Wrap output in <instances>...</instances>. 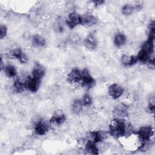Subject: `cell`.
<instances>
[{
	"label": "cell",
	"instance_id": "4",
	"mask_svg": "<svg viewBox=\"0 0 155 155\" xmlns=\"http://www.w3.org/2000/svg\"><path fill=\"white\" fill-rule=\"evenodd\" d=\"M81 83L82 87L87 89L92 88L95 84V80L87 68H85L82 71Z\"/></svg>",
	"mask_w": 155,
	"mask_h": 155
},
{
	"label": "cell",
	"instance_id": "14",
	"mask_svg": "<svg viewBox=\"0 0 155 155\" xmlns=\"http://www.w3.org/2000/svg\"><path fill=\"white\" fill-rule=\"evenodd\" d=\"M45 74V67L39 63H35L32 70V76L41 80Z\"/></svg>",
	"mask_w": 155,
	"mask_h": 155
},
{
	"label": "cell",
	"instance_id": "15",
	"mask_svg": "<svg viewBox=\"0 0 155 155\" xmlns=\"http://www.w3.org/2000/svg\"><path fill=\"white\" fill-rule=\"evenodd\" d=\"M97 23V18L93 15L87 14L82 16L81 25L85 27H92Z\"/></svg>",
	"mask_w": 155,
	"mask_h": 155
},
{
	"label": "cell",
	"instance_id": "22",
	"mask_svg": "<svg viewBox=\"0 0 155 155\" xmlns=\"http://www.w3.org/2000/svg\"><path fill=\"white\" fill-rule=\"evenodd\" d=\"M5 74L8 78H15L17 74V70L12 65H5L3 69Z\"/></svg>",
	"mask_w": 155,
	"mask_h": 155
},
{
	"label": "cell",
	"instance_id": "27",
	"mask_svg": "<svg viewBox=\"0 0 155 155\" xmlns=\"http://www.w3.org/2000/svg\"><path fill=\"white\" fill-rule=\"evenodd\" d=\"M148 108L150 113H154L155 111V99H154V95L151 96L148 100Z\"/></svg>",
	"mask_w": 155,
	"mask_h": 155
},
{
	"label": "cell",
	"instance_id": "7",
	"mask_svg": "<svg viewBox=\"0 0 155 155\" xmlns=\"http://www.w3.org/2000/svg\"><path fill=\"white\" fill-rule=\"evenodd\" d=\"M124 88L122 86L117 84H113L110 85L108 89V93L109 96L113 99L119 98L123 94Z\"/></svg>",
	"mask_w": 155,
	"mask_h": 155
},
{
	"label": "cell",
	"instance_id": "9",
	"mask_svg": "<svg viewBox=\"0 0 155 155\" xmlns=\"http://www.w3.org/2000/svg\"><path fill=\"white\" fill-rule=\"evenodd\" d=\"M40 82V80L34 78L33 76L28 77L24 82L25 88H27L31 92H36L39 88Z\"/></svg>",
	"mask_w": 155,
	"mask_h": 155
},
{
	"label": "cell",
	"instance_id": "6",
	"mask_svg": "<svg viewBox=\"0 0 155 155\" xmlns=\"http://www.w3.org/2000/svg\"><path fill=\"white\" fill-rule=\"evenodd\" d=\"M113 114L114 118L124 119L128 116V107L123 104H119L114 107L113 111Z\"/></svg>",
	"mask_w": 155,
	"mask_h": 155
},
{
	"label": "cell",
	"instance_id": "11",
	"mask_svg": "<svg viewBox=\"0 0 155 155\" xmlns=\"http://www.w3.org/2000/svg\"><path fill=\"white\" fill-rule=\"evenodd\" d=\"M8 56L11 58L18 59L20 62L24 64L27 62L28 58L27 55L19 48H16L11 50L8 53Z\"/></svg>",
	"mask_w": 155,
	"mask_h": 155
},
{
	"label": "cell",
	"instance_id": "16",
	"mask_svg": "<svg viewBox=\"0 0 155 155\" xmlns=\"http://www.w3.org/2000/svg\"><path fill=\"white\" fill-rule=\"evenodd\" d=\"M120 61L122 64L125 66H131L137 62V59L136 56H130L123 54L120 56Z\"/></svg>",
	"mask_w": 155,
	"mask_h": 155
},
{
	"label": "cell",
	"instance_id": "25",
	"mask_svg": "<svg viewBox=\"0 0 155 155\" xmlns=\"http://www.w3.org/2000/svg\"><path fill=\"white\" fill-rule=\"evenodd\" d=\"M134 7L130 4H125L122 8V13L125 16L131 15L134 10Z\"/></svg>",
	"mask_w": 155,
	"mask_h": 155
},
{
	"label": "cell",
	"instance_id": "8",
	"mask_svg": "<svg viewBox=\"0 0 155 155\" xmlns=\"http://www.w3.org/2000/svg\"><path fill=\"white\" fill-rule=\"evenodd\" d=\"M50 129V125L48 122L43 119L38 120L35 125V131L38 136L45 135Z\"/></svg>",
	"mask_w": 155,
	"mask_h": 155
},
{
	"label": "cell",
	"instance_id": "10",
	"mask_svg": "<svg viewBox=\"0 0 155 155\" xmlns=\"http://www.w3.org/2000/svg\"><path fill=\"white\" fill-rule=\"evenodd\" d=\"M82 71L78 68H73L67 75V81L71 84H77L81 81Z\"/></svg>",
	"mask_w": 155,
	"mask_h": 155
},
{
	"label": "cell",
	"instance_id": "1",
	"mask_svg": "<svg viewBox=\"0 0 155 155\" xmlns=\"http://www.w3.org/2000/svg\"><path fill=\"white\" fill-rule=\"evenodd\" d=\"M127 124L124 119L114 118L109 125V134L117 139L127 134Z\"/></svg>",
	"mask_w": 155,
	"mask_h": 155
},
{
	"label": "cell",
	"instance_id": "26",
	"mask_svg": "<svg viewBox=\"0 0 155 155\" xmlns=\"http://www.w3.org/2000/svg\"><path fill=\"white\" fill-rule=\"evenodd\" d=\"M155 37V26H154V22L152 21L150 22L149 27H148V39L150 41L154 40Z\"/></svg>",
	"mask_w": 155,
	"mask_h": 155
},
{
	"label": "cell",
	"instance_id": "20",
	"mask_svg": "<svg viewBox=\"0 0 155 155\" xmlns=\"http://www.w3.org/2000/svg\"><path fill=\"white\" fill-rule=\"evenodd\" d=\"M154 41H150L148 39H147V41L142 44V48H141V50H143V51H145L151 56L154 53Z\"/></svg>",
	"mask_w": 155,
	"mask_h": 155
},
{
	"label": "cell",
	"instance_id": "28",
	"mask_svg": "<svg viewBox=\"0 0 155 155\" xmlns=\"http://www.w3.org/2000/svg\"><path fill=\"white\" fill-rule=\"evenodd\" d=\"M84 106H90L92 104V98L88 94H85L81 99Z\"/></svg>",
	"mask_w": 155,
	"mask_h": 155
},
{
	"label": "cell",
	"instance_id": "24",
	"mask_svg": "<svg viewBox=\"0 0 155 155\" xmlns=\"http://www.w3.org/2000/svg\"><path fill=\"white\" fill-rule=\"evenodd\" d=\"M13 88L17 93H21L25 88L24 82L18 78H16L13 82Z\"/></svg>",
	"mask_w": 155,
	"mask_h": 155
},
{
	"label": "cell",
	"instance_id": "2",
	"mask_svg": "<svg viewBox=\"0 0 155 155\" xmlns=\"http://www.w3.org/2000/svg\"><path fill=\"white\" fill-rule=\"evenodd\" d=\"M108 134L109 133L105 131H91L87 133L85 139L87 141L97 143L106 139Z\"/></svg>",
	"mask_w": 155,
	"mask_h": 155
},
{
	"label": "cell",
	"instance_id": "13",
	"mask_svg": "<svg viewBox=\"0 0 155 155\" xmlns=\"http://www.w3.org/2000/svg\"><path fill=\"white\" fill-rule=\"evenodd\" d=\"M66 119V116L62 111L57 110L51 116L49 119V122L51 124H55L61 125L63 124Z\"/></svg>",
	"mask_w": 155,
	"mask_h": 155
},
{
	"label": "cell",
	"instance_id": "3",
	"mask_svg": "<svg viewBox=\"0 0 155 155\" xmlns=\"http://www.w3.org/2000/svg\"><path fill=\"white\" fill-rule=\"evenodd\" d=\"M139 139L141 142H148L154 134L153 128L151 126H143L140 127L137 132Z\"/></svg>",
	"mask_w": 155,
	"mask_h": 155
},
{
	"label": "cell",
	"instance_id": "31",
	"mask_svg": "<svg viewBox=\"0 0 155 155\" xmlns=\"http://www.w3.org/2000/svg\"><path fill=\"white\" fill-rule=\"evenodd\" d=\"M91 2V4H93V6H94V7H97L99 6L103 5V4L105 2L104 1H93Z\"/></svg>",
	"mask_w": 155,
	"mask_h": 155
},
{
	"label": "cell",
	"instance_id": "17",
	"mask_svg": "<svg viewBox=\"0 0 155 155\" xmlns=\"http://www.w3.org/2000/svg\"><path fill=\"white\" fill-rule=\"evenodd\" d=\"M98 148L96 145L95 143L87 141L86 140V143L84 146V153L86 154H97Z\"/></svg>",
	"mask_w": 155,
	"mask_h": 155
},
{
	"label": "cell",
	"instance_id": "23",
	"mask_svg": "<svg viewBox=\"0 0 155 155\" xmlns=\"http://www.w3.org/2000/svg\"><path fill=\"white\" fill-rule=\"evenodd\" d=\"M151 56V55L148 54L147 52H145L143 50H140L139 51L137 55L136 56L137 59V61H140V62H143V63L147 62Z\"/></svg>",
	"mask_w": 155,
	"mask_h": 155
},
{
	"label": "cell",
	"instance_id": "19",
	"mask_svg": "<svg viewBox=\"0 0 155 155\" xmlns=\"http://www.w3.org/2000/svg\"><path fill=\"white\" fill-rule=\"evenodd\" d=\"M127 41L126 36L122 33H117L114 38V44L116 47H122L123 46Z\"/></svg>",
	"mask_w": 155,
	"mask_h": 155
},
{
	"label": "cell",
	"instance_id": "29",
	"mask_svg": "<svg viewBox=\"0 0 155 155\" xmlns=\"http://www.w3.org/2000/svg\"><path fill=\"white\" fill-rule=\"evenodd\" d=\"M7 33V28L5 25H1L0 27V38L3 39Z\"/></svg>",
	"mask_w": 155,
	"mask_h": 155
},
{
	"label": "cell",
	"instance_id": "18",
	"mask_svg": "<svg viewBox=\"0 0 155 155\" xmlns=\"http://www.w3.org/2000/svg\"><path fill=\"white\" fill-rule=\"evenodd\" d=\"M46 41L45 38L40 35H35L32 38V44L36 47H42L45 46Z\"/></svg>",
	"mask_w": 155,
	"mask_h": 155
},
{
	"label": "cell",
	"instance_id": "5",
	"mask_svg": "<svg viewBox=\"0 0 155 155\" xmlns=\"http://www.w3.org/2000/svg\"><path fill=\"white\" fill-rule=\"evenodd\" d=\"M82 16L76 12L69 13L66 19V24L70 28H74L76 26L81 24Z\"/></svg>",
	"mask_w": 155,
	"mask_h": 155
},
{
	"label": "cell",
	"instance_id": "12",
	"mask_svg": "<svg viewBox=\"0 0 155 155\" xmlns=\"http://www.w3.org/2000/svg\"><path fill=\"white\" fill-rule=\"evenodd\" d=\"M84 45L85 48L89 50H94L97 46V41L92 33H89L85 38Z\"/></svg>",
	"mask_w": 155,
	"mask_h": 155
},
{
	"label": "cell",
	"instance_id": "21",
	"mask_svg": "<svg viewBox=\"0 0 155 155\" xmlns=\"http://www.w3.org/2000/svg\"><path fill=\"white\" fill-rule=\"evenodd\" d=\"M84 105L82 104V100L81 99H76L73 101L71 106L72 111L74 114H79L83 110Z\"/></svg>",
	"mask_w": 155,
	"mask_h": 155
},
{
	"label": "cell",
	"instance_id": "30",
	"mask_svg": "<svg viewBox=\"0 0 155 155\" xmlns=\"http://www.w3.org/2000/svg\"><path fill=\"white\" fill-rule=\"evenodd\" d=\"M154 56H151L150 58L149 59V60L148 61V62H147L148 67L150 68H152V69H154V65H155V64H154Z\"/></svg>",
	"mask_w": 155,
	"mask_h": 155
}]
</instances>
